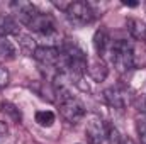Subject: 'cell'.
Instances as JSON below:
<instances>
[{"label": "cell", "instance_id": "4", "mask_svg": "<svg viewBox=\"0 0 146 144\" xmlns=\"http://www.w3.org/2000/svg\"><path fill=\"white\" fill-rule=\"evenodd\" d=\"M39 63L46 65V66H60L63 68V54H61V49L60 48H54V46H37L34 54Z\"/></svg>", "mask_w": 146, "mask_h": 144}, {"label": "cell", "instance_id": "18", "mask_svg": "<svg viewBox=\"0 0 146 144\" xmlns=\"http://www.w3.org/2000/svg\"><path fill=\"white\" fill-rule=\"evenodd\" d=\"M119 144H134V143H133V139H129V137H122Z\"/></svg>", "mask_w": 146, "mask_h": 144}, {"label": "cell", "instance_id": "17", "mask_svg": "<svg viewBox=\"0 0 146 144\" xmlns=\"http://www.w3.org/2000/svg\"><path fill=\"white\" fill-rule=\"evenodd\" d=\"M7 132H9V126H7V122L0 120V139H2V137H5V136H7Z\"/></svg>", "mask_w": 146, "mask_h": 144}, {"label": "cell", "instance_id": "5", "mask_svg": "<svg viewBox=\"0 0 146 144\" xmlns=\"http://www.w3.org/2000/svg\"><path fill=\"white\" fill-rule=\"evenodd\" d=\"M24 24H26L31 31L39 32V34H51V32H54V29H56L53 17L48 15V14H42V12H39V10H36Z\"/></svg>", "mask_w": 146, "mask_h": 144}, {"label": "cell", "instance_id": "8", "mask_svg": "<svg viewBox=\"0 0 146 144\" xmlns=\"http://www.w3.org/2000/svg\"><path fill=\"white\" fill-rule=\"evenodd\" d=\"M104 98H106V102L109 104L110 107H114V108L122 110V108L126 107V92L121 90L119 87H110V88H107L104 92Z\"/></svg>", "mask_w": 146, "mask_h": 144}, {"label": "cell", "instance_id": "13", "mask_svg": "<svg viewBox=\"0 0 146 144\" xmlns=\"http://www.w3.org/2000/svg\"><path fill=\"white\" fill-rule=\"evenodd\" d=\"M36 122L41 127H51L54 124V114L51 110H37L36 112Z\"/></svg>", "mask_w": 146, "mask_h": 144}, {"label": "cell", "instance_id": "15", "mask_svg": "<svg viewBox=\"0 0 146 144\" xmlns=\"http://www.w3.org/2000/svg\"><path fill=\"white\" fill-rule=\"evenodd\" d=\"M9 81H10V73H9L7 68H3V66L0 65V88L7 87V85H9Z\"/></svg>", "mask_w": 146, "mask_h": 144}, {"label": "cell", "instance_id": "10", "mask_svg": "<svg viewBox=\"0 0 146 144\" xmlns=\"http://www.w3.org/2000/svg\"><path fill=\"white\" fill-rule=\"evenodd\" d=\"M127 31L136 41H146V22L141 19H127Z\"/></svg>", "mask_w": 146, "mask_h": 144}, {"label": "cell", "instance_id": "1", "mask_svg": "<svg viewBox=\"0 0 146 144\" xmlns=\"http://www.w3.org/2000/svg\"><path fill=\"white\" fill-rule=\"evenodd\" d=\"M110 61L121 73H127L134 68V49L126 39H117L110 44Z\"/></svg>", "mask_w": 146, "mask_h": 144}, {"label": "cell", "instance_id": "9", "mask_svg": "<svg viewBox=\"0 0 146 144\" xmlns=\"http://www.w3.org/2000/svg\"><path fill=\"white\" fill-rule=\"evenodd\" d=\"M110 37L109 32L106 29H99L95 34H94V48H95V53L99 54V58H102L107 51H110Z\"/></svg>", "mask_w": 146, "mask_h": 144}, {"label": "cell", "instance_id": "16", "mask_svg": "<svg viewBox=\"0 0 146 144\" xmlns=\"http://www.w3.org/2000/svg\"><path fill=\"white\" fill-rule=\"evenodd\" d=\"M2 107H3V112L12 114L15 120H21V112H19V108H15L14 105H10V104H2Z\"/></svg>", "mask_w": 146, "mask_h": 144}, {"label": "cell", "instance_id": "6", "mask_svg": "<svg viewBox=\"0 0 146 144\" xmlns=\"http://www.w3.org/2000/svg\"><path fill=\"white\" fill-rule=\"evenodd\" d=\"M87 136L92 144H104L107 141V126L99 117H92L87 124Z\"/></svg>", "mask_w": 146, "mask_h": 144}, {"label": "cell", "instance_id": "11", "mask_svg": "<svg viewBox=\"0 0 146 144\" xmlns=\"http://www.w3.org/2000/svg\"><path fill=\"white\" fill-rule=\"evenodd\" d=\"M17 32V22L12 15L2 14L0 15V37H7Z\"/></svg>", "mask_w": 146, "mask_h": 144}, {"label": "cell", "instance_id": "3", "mask_svg": "<svg viewBox=\"0 0 146 144\" xmlns=\"http://www.w3.org/2000/svg\"><path fill=\"white\" fill-rule=\"evenodd\" d=\"M65 14L73 24H78V26L90 24L95 19V10L87 2H70Z\"/></svg>", "mask_w": 146, "mask_h": 144}, {"label": "cell", "instance_id": "12", "mask_svg": "<svg viewBox=\"0 0 146 144\" xmlns=\"http://www.w3.org/2000/svg\"><path fill=\"white\" fill-rule=\"evenodd\" d=\"M0 58L2 59H14L15 58V48L5 37H0Z\"/></svg>", "mask_w": 146, "mask_h": 144}, {"label": "cell", "instance_id": "2", "mask_svg": "<svg viewBox=\"0 0 146 144\" xmlns=\"http://www.w3.org/2000/svg\"><path fill=\"white\" fill-rule=\"evenodd\" d=\"M58 93H60V112H61V115L72 124L80 122L85 115L83 104L76 97H73L68 90H58Z\"/></svg>", "mask_w": 146, "mask_h": 144}, {"label": "cell", "instance_id": "14", "mask_svg": "<svg viewBox=\"0 0 146 144\" xmlns=\"http://www.w3.org/2000/svg\"><path fill=\"white\" fill-rule=\"evenodd\" d=\"M136 131H138L141 144H146V117H139L136 120Z\"/></svg>", "mask_w": 146, "mask_h": 144}, {"label": "cell", "instance_id": "7", "mask_svg": "<svg viewBox=\"0 0 146 144\" xmlns=\"http://www.w3.org/2000/svg\"><path fill=\"white\" fill-rule=\"evenodd\" d=\"M87 71H88L90 78H92L94 81H104V80L107 78L109 68H107L106 61L97 56V58L88 59V63H87Z\"/></svg>", "mask_w": 146, "mask_h": 144}]
</instances>
